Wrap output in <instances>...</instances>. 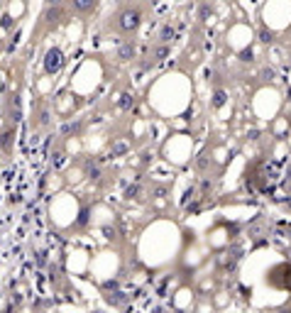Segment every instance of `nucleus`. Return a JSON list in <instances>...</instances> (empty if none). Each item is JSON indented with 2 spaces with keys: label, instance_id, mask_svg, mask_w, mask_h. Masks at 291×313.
Instances as JSON below:
<instances>
[{
  "label": "nucleus",
  "instance_id": "obj_1",
  "mask_svg": "<svg viewBox=\"0 0 291 313\" xmlns=\"http://www.w3.org/2000/svg\"><path fill=\"white\" fill-rule=\"evenodd\" d=\"M267 284H272L279 291H291V264L289 262H279L267 272Z\"/></svg>",
  "mask_w": 291,
  "mask_h": 313
},
{
  "label": "nucleus",
  "instance_id": "obj_2",
  "mask_svg": "<svg viewBox=\"0 0 291 313\" xmlns=\"http://www.w3.org/2000/svg\"><path fill=\"white\" fill-rule=\"evenodd\" d=\"M140 23H142V12L137 10V8H125V10L115 17V30L130 34L140 27Z\"/></svg>",
  "mask_w": 291,
  "mask_h": 313
},
{
  "label": "nucleus",
  "instance_id": "obj_3",
  "mask_svg": "<svg viewBox=\"0 0 291 313\" xmlns=\"http://www.w3.org/2000/svg\"><path fill=\"white\" fill-rule=\"evenodd\" d=\"M61 66H64V52L59 47H52L44 54V71L49 76H54V74L61 71Z\"/></svg>",
  "mask_w": 291,
  "mask_h": 313
},
{
  "label": "nucleus",
  "instance_id": "obj_4",
  "mask_svg": "<svg viewBox=\"0 0 291 313\" xmlns=\"http://www.w3.org/2000/svg\"><path fill=\"white\" fill-rule=\"evenodd\" d=\"M169 52H171L169 44H162V42H159V44L149 52V61H147V66H154V64H159V61H164V59L169 56Z\"/></svg>",
  "mask_w": 291,
  "mask_h": 313
},
{
  "label": "nucleus",
  "instance_id": "obj_5",
  "mask_svg": "<svg viewBox=\"0 0 291 313\" xmlns=\"http://www.w3.org/2000/svg\"><path fill=\"white\" fill-rule=\"evenodd\" d=\"M96 5H98V0H71V8H74V12H79V15H86V12L96 10Z\"/></svg>",
  "mask_w": 291,
  "mask_h": 313
},
{
  "label": "nucleus",
  "instance_id": "obj_6",
  "mask_svg": "<svg viewBox=\"0 0 291 313\" xmlns=\"http://www.w3.org/2000/svg\"><path fill=\"white\" fill-rule=\"evenodd\" d=\"M174 37H176V27L171 23H164V27L159 30V42H162V44H169Z\"/></svg>",
  "mask_w": 291,
  "mask_h": 313
},
{
  "label": "nucleus",
  "instance_id": "obj_7",
  "mask_svg": "<svg viewBox=\"0 0 291 313\" xmlns=\"http://www.w3.org/2000/svg\"><path fill=\"white\" fill-rule=\"evenodd\" d=\"M132 56H135V42L132 39H125L123 44H120V49H118V59L127 61V59H132Z\"/></svg>",
  "mask_w": 291,
  "mask_h": 313
},
{
  "label": "nucleus",
  "instance_id": "obj_8",
  "mask_svg": "<svg viewBox=\"0 0 291 313\" xmlns=\"http://www.w3.org/2000/svg\"><path fill=\"white\" fill-rule=\"evenodd\" d=\"M61 15H64V10H61V5H49L44 12V20H49V23L54 25L61 20Z\"/></svg>",
  "mask_w": 291,
  "mask_h": 313
},
{
  "label": "nucleus",
  "instance_id": "obj_9",
  "mask_svg": "<svg viewBox=\"0 0 291 313\" xmlns=\"http://www.w3.org/2000/svg\"><path fill=\"white\" fill-rule=\"evenodd\" d=\"M8 113H10V120H12V123H17V120H20V115H23V113H20V98H17V96H10V105H8Z\"/></svg>",
  "mask_w": 291,
  "mask_h": 313
},
{
  "label": "nucleus",
  "instance_id": "obj_10",
  "mask_svg": "<svg viewBox=\"0 0 291 313\" xmlns=\"http://www.w3.org/2000/svg\"><path fill=\"white\" fill-rule=\"evenodd\" d=\"M220 105H225V91L223 88H218L215 96H213V108H220Z\"/></svg>",
  "mask_w": 291,
  "mask_h": 313
},
{
  "label": "nucleus",
  "instance_id": "obj_11",
  "mask_svg": "<svg viewBox=\"0 0 291 313\" xmlns=\"http://www.w3.org/2000/svg\"><path fill=\"white\" fill-rule=\"evenodd\" d=\"M10 140H12V130H5V132H3V149H5V152L10 149Z\"/></svg>",
  "mask_w": 291,
  "mask_h": 313
},
{
  "label": "nucleus",
  "instance_id": "obj_12",
  "mask_svg": "<svg viewBox=\"0 0 291 313\" xmlns=\"http://www.w3.org/2000/svg\"><path fill=\"white\" fill-rule=\"evenodd\" d=\"M64 135H71V132H79V123H66L64 125V130H61Z\"/></svg>",
  "mask_w": 291,
  "mask_h": 313
},
{
  "label": "nucleus",
  "instance_id": "obj_13",
  "mask_svg": "<svg viewBox=\"0 0 291 313\" xmlns=\"http://www.w3.org/2000/svg\"><path fill=\"white\" fill-rule=\"evenodd\" d=\"M259 37H262V42H272V37H274V34L267 32V30H262V34H259Z\"/></svg>",
  "mask_w": 291,
  "mask_h": 313
},
{
  "label": "nucleus",
  "instance_id": "obj_14",
  "mask_svg": "<svg viewBox=\"0 0 291 313\" xmlns=\"http://www.w3.org/2000/svg\"><path fill=\"white\" fill-rule=\"evenodd\" d=\"M120 108H130V96H123V101H120Z\"/></svg>",
  "mask_w": 291,
  "mask_h": 313
},
{
  "label": "nucleus",
  "instance_id": "obj_15",
  "mask_svg": "<svg viewBox=\"0 0 291 313\" xmlns=\"http://www.w3.org/2000/svg\"><path fill=\"white\" fill-rule=\"evenodd\" d=\"M3 25H5V27H10V25H12V20H10V15H5V17H3Z\"/></svg>",
  "mask_w": 291,
  "mask_h": 313
},
{
  "label": "nucleus",
  "instance_id": "obj_16",
  "mask_svg": "<svg viewBox=\"0 0 291 313\" xmlns=\"http://www.w3.org/2000/svg\"><path fill=\"white\" fill-rule=\"evenodd\" d=\"M49 5H61V0H47V8Z\"/></svg>",
  "mask_w": 291,
  "mask_h": 313
}]
</instances>
